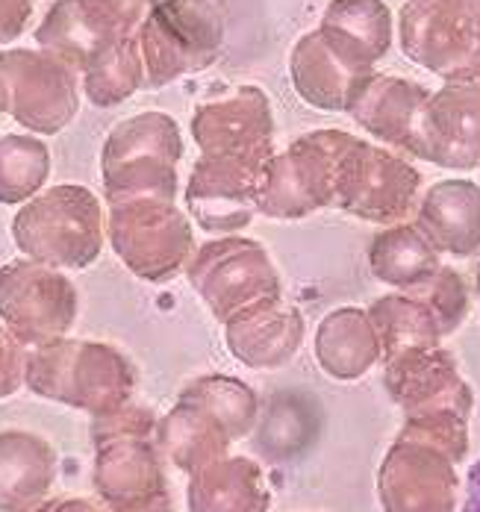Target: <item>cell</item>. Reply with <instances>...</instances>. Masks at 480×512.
I'll use <instances>...</instances> for the list:
<instances>
[{
  "label": "cell",
  "mask_w": 480,
  "mask_h": 512,
  "mask_svg": "<svg viewBox=\"0 0 480 512\" xmlns=\"http://www.w3.org/2000/svg\"><path fill=\"white\" fill-rule=\"evenodd\" d=\"M383 386L389 398L404 410V430L430 439L448 451L454 462L466 460L475 395L463 380L457 359L442 345L413 348L386 359Z\"/></svg>",
  "instance_id": "1"
},
{
  "label": "cell",
  "mask_w": 480,
  "mask_h": 512,
  "mask_svg": "<svg viewBox=\"0 0 480 512\" xmlns=\"http://www.w3.org/2000/svg\"><path fill=\"white\" fill-rule=\"evenodd\" d=\"M24 383L45 401L98 418L133 401L136 368L112 345L65 336L27 351Z\"/></svg>",
  "instance_id": "2"
},
{
  "label": "cell",
  "mask_w": 480,
  "mask_h": 512,
  "mask_svg": "<svg viewBox=\"0 0 480 512\" xmlns=\"http://www.w3.org/2000/svg\"><path fill=\"white\" fill-rule=\"evenodd\" d=\"M15 248L27 259L83 271L104 251L107 209L80 183H59L39 192L12 218Z\"/></svg>",
  "instance_id": "3"
},
{
  "label": "cell",
  "mask_w": 480,
  "mask_h": 512,
  "mask_svg": "<svg viewBox=\"0 0 480 512\" xmlns=\"http://www.w3.org/2000/svg\"><path fill=\"white\" fill-rule=\"evenodd\" d=\"M183 136L171 115L139 112L109 130L101 151V177L109 204L157 198L177 201Z\"/></svg>",
  "instance_id": "4"
},
{
  "label": "cell",
  "mask_w": 480,
  "mask_h": 512,
  "mask_svg": "<svg viewBox=\"0 0 480 512\" xmlns=\"http://www.w3.org/2000/svg\"><path fill=\"white\" fill-rule=\"evenodd\" d=\"M145 89L207 71L224 48V15L213 0H160L136 30Z\"/></svg>",
  "instance_id": "5"
},
{
  "label": "cell",
  "mask_w": 480,
  "mask_h": 512,
  "mask_svg": "<svg viewBox=\"0 0 480 512\" xmlns=\"http://www.w3.org/2000/svg\"><path fill=\"white\" fill-rule=\"evenodd\" d=\"M395 33L419 68L445 83L480 86V0H407Z\"/></svg>",
  "instance_id": "6"
},
{
  "label": "cell",
  "mask_w": 480,
  "mask_h": 512,
  "mask_svg": "<svg viewBox=\"0 0 480 512\" xmlns=\"http://www.w3.org/2000/svg\"><path fill=\"white\" fill-rule=\"evenodd\" d=\"M107 239L115 256L148 283H165L195 256L189 215L174 201L139 198L109 204Z\"/></svg>",
  "instance_id": "7"
},
{
  "label": "cell",
  "mask_w": 480,
  "mask_h": 512,
  "mask_svg": "<svg viewBox=\"0 0 480 512\" xmlns=\"http://www.w3.org/2000/svg\"><path fill=\"white\" fill-rule=\"evenodd\" d=\"M348 139L345 130H313L271 156L257 183L254 209L266 218L292 221L333 206L336 162Z\"/></svg>",
  "instance_id": "8"
},
{
  "label": "cell",
  "mask_w": 480,
  "mask_h": 512,
  "mask_svg": "<svg viewBox=\"0 0 480 512\" xmlns=\"http://www.w3.org/2000/svg\"><path fill=\"white\" fill-rule=\"evenodd\" d=\"M419 186L422 174L416 165L380 145L351 136L336 162L333 206L354 218L392 227L416 209Z\"/></svg>",
  "instance_id": "9"
},
{
  "label": "cell",
  "mask_w": 480,
  "mask_h": 512,
  "mask_svg": "<svg viewBox=\"0 0 480 512\" xmlns=\"http://www.w3.org/2000/svg\"><path fill=\"white\" fill-rule=\"evenodd\" d=\"M0 98L24 130L56 136L80 112V80L42 48H6L0 51Z\"/></svg>",
  "instance_id": "10"
},
{
  "label": "cell",
  "mask_w": 480,
  "mask_h": 512,
  "mask_svg": "<svg viewBox=\"0 0 480 512\" xmlns=\"http://www.w3.org/2000/svg\"><path fill=\"white\" fill-rule=\"evenodd\" d=\"M186 277L221 324L242 309L280 298V277L268 251L245 236H224L201 245L186 265Z\"/></svg>",
  "instance_id": "11"
},
{
  "label": "cell",
  "mask_w": 480,
  "mask_h": 512,
  "mask_svg": "<svg viewBox=\"0 0 480 512\" xmlns=\"http://www.w3.org/2000/svg\"><path fill=\"white\" fill-rule=\"evenodd\" d=\"M77 309L80 295L59 268L33 259H15L0 268V321L24 348L65 339Z\"/></svg>",
  "instance_id": "12"
},
{
  "label": "cell",
  "mask_w": 480,
  "mask_h": 512,
  "mask_svg": "<svg viewBox=\"0 0 480 512\" xmlns=\"http://www.w3.org/2000/svg\"><path fill=\"white\" fill-rule=\"evenodd\" d=\"M448 451L401 427L377 468L383 512H457L460 477Z\"/></svg>",
  "instance_id": "13"
},
{
  "label": "cell",
  "mask_w": 480,
  "mask_h": 512,
  "mask_svg": "<svg viewBox=\"0 0 480 512\" xmlns=\"http://www.w3.org/2000/svg\"><path fill=\"white\" fill-rule=\"evenodd\" d=\"M92 486L107 512H174L154 436H121L95 445Z\"/></svg>",
  "instance_id": "14"
},
{
  "label": "cell",
  "mask_w": 480,
  "mask_h": 512,
  "mask_svg": "<svg viewBox=\"0 0 480 512\" xmlns=\"http://www.w3.org/2000/svg\"><path fill=\"white\" fill-rule=\"evenodd\" d=\"M192 139L207 156H233L266 165L274 156V115L260 86H239L227 95L198 103Z\"/></svg>",
  "instance_id": "15"
},
{
  "label": "cell",
  "mask_w": 480,
  "mask_h": 512,
  "mask_svg": "<svg viewBox=\"0 0 480 512\" xmlns=\"http://www.w3.org/2000/svg\"><path fill=\"white\" fill-rule=\"evenodd\" d=\"M410 156L448 171L480 168V86L445 83L419 112Z\"/></svg>",
  "instance_id": "16"
},
{
  "label": "cell",
  "mask_w": 480,
  "mask_h": 512,
  "mask_svg": "<svg viewBox=\"0 0 480 512\" xmlns=\"http://www.w3.org/2000/svg\"><path fill=\"white\" fill-rule=\"evenodd\" d=\"M266 165L233 156H207L195 162L183 201L207 233H239L254 218V195Z\"/></svg>",
  "instance_id": "17"
},
{
  "label": "cell",
  "mask_w": 480,
  "mask_h": 512,
  "mask_svg": "<svg viewBox=\"0 0 480 512\" xmlns=\"http://www.w3.org/2000/svg\"><path fill=\"white\" fill-rule=\"evenodd\" d=\"M372 74L333 48L319 27L304 33L289 53V77L298 98L324 112H348Z\"/></svg>",
  "instance_id": "18"
},
{
  "label": "cell",
  "mask_w": 480,
  "mask_h": 512,
  "mask_svg": "<svg viewBox=\"0 0 480 512\" xmlns=\"http://www.w3.org/2000/svg\"><path fill=\"white\" fill-rule=\"evenodd\" d=\"M304 315L280 298L242 309L224 324L230 354L248 368H280L304 342Z\"/></svg>",
  "instance_id": "19"
},
{
  "label": "cell",
  "mask_w": 480,
  "mask_h": 512,
  "mask_svg": "<svg viewBox=\"0 0 480 512\" xmlns=\"http://www.w3.org/2000/svg\"><path fill=\"white\" fill-rule=\"evenodd\" d=\"M430 98V89L404 80V77H389V74H377L363 83L360 95L354 106L348 109V115L369 133L374 139L401 148L404 154L413 151V139H416V124H419V112Z\"/></svg>",
  "instance_id": "20"
},
{
  "label": "cell",
  "mask_w": 480,
  "mask_h": 512,
  "mask_svg": "<svg viewBox=\"0 0 480 512\" xmlns=\"http://www.w3.org/2000/svg\"><path fill=\"white\" fill-rule=\"evenodd\" d=\"M59 471L54 445L30 430H0V512H33Z\"/></svg>",
  "instance_id": "21"
},
{
  "label": "cell",
  "mask_w": 480,
  "mask_h": 512,
  "mask_svg": "<svg viewBox=\"0 0 480 512\" xmlns=\"http://www.w3.org/2000/svg\"><path fill=\"white\" fill-rule=\"evenodd\" d=\"M416 227L425 239L448 256L480 251V186L472 180H442L425 192L416 206Z\"/></svg>",
  "instance_id": "22"
},
{
  "label": "cell",
  "mask_w": 480,
  "mask_h": 512,
  "mask_svg": "<svg viewBox=\"0 0 480 512\" xmlns=\"http://www.w3.org/2000/svg\"><path fill=\"white\" fill-rule=\"evenodd\" d=\"M154 439H157L162 460L183 474H195L210 462L230 457V445H233L230 433L224 430V424L213 412H207L201 404L180 401V398L157 421Z\"/></svg>",
  "instance_id": "23"
},
{
  "label": "cell",
  "mask_w": 480,
  "mask_h": 512,
  "mask_svg": "<svg viewBox=\"0 0 480 512\" xmlns=\"http://www.w3.org/2000/svg\"><path fill=\"white\" fill-rule=\"evenodd\" d=\"M186 507L189 512H268L266 474L248 457H221L189 474Z\"/></svg>",
  "instance_id": "24"
},
{
  "label": "cell",
  "mask_w": 480,
  "mask_h": 512,
  "mask_svg": "<svg viewBox=\"0 0 480 512\" xmlns=\"http://www.w3.org/2000/svg\"><path fill=\"white\" fill-rule=\"evenodd\" d=\"M319 30L333 48L369 71L395 42V18L383 0H330Z\"/></svg>",
  "instance_id": "25"
},
{
  "label": "cell",
  "mask_w": 480,
  "mask_h": 512,
  "mask_svg": "<svg viewBox=\"0 0 480 512\" xmlns=\"http://www.w3.org/2000/svg\"><path fill=\"white\" fill-rule=\"evenodd\" d=\"M316 359L327 377L351 383L380 362V339L369 309L342 307L324 315L316 330Z\"/></svg>",
  "instance_id": "26"
},
{
  "label": "cell",
  "mask_w": 480,
  "mask_h": 512,
  "mask_svg": "<svg viewBox=\"0 0 480 512\" xmlns=\"http://www.w3.org/2000/svg\"><path fill=\"white\" fill-rule=\"evenodd\" d=\"M369 318L380 339V362L413 348H439L445 339L436 312L416 289L377 298L369 307Z\"/></svg>",
  "instance_id": "27"
},
{
  "label": "cell",
  "mask_w": 480,
  "mask_h": 512,
  "mask_svg": "<svg viewBox=\"0 0 480 512\" xmlns=\"http://www.w3.org/2000/svg\"><path fill=\"white\" fill-rule=\"evenodd\" d=\"M439 268V251L416 224H392L380 230L369 245V271L374 280L395 286L398 292L422 286Z\"/></svg>",
  "instance_id": "28"
},
{
  "label": "cell",
  "mask_w": 480,
  "mask_h": 512,
  "mask_svg": "<svg viewBox=\"0 0 480 512\" xmlns=\"http://www.w3.org/2000/svg\"><path fill=\"white\" fill-rule=\"evenodd\" d=\"M127 39V36H124ZM112 42L104 36L77 6V0H56L48 9L45 21L36 27V45L45 53L56 56L74 74H83Z\"/></svg>",
  "instance_id": "29"
},
{
  "label": "cell",
  "mask_w": 480,
  "mask_h": 512,
  "mask_svg": "<svg viewBox=\"0 0 480 512\" xmlns=\"http://www.w3.org/2000/svg\"><path fill=\"white\" fill-rule=\"evenodd\" d=\"M80 77L83 95L101 109L130 101L139 89H145V59L136 36L112 42Z\"/></svg>",
  "instance_id": "30"
},
{
  "label": "cell",
  "mask_w": 480,
  "mask_h": 512,
  "mask_svg": "<svg viewBox=\"0 0 480 512\" xmlns=\"http://www.w3.org/2000/svg\"><path fill=\"white\" fill-rule=\"evenodd\" d=\"M51 177V151L36 136H0V204L24 206Z\"/></svg>",
  "instance_id": "31"
},
{
  "label": "cell",
  "mask_w": 480,
  "mask_h": 512,
  "mask_svg": "<svg viewBox=\"0 0 480 512\" xmlns=\"http://www.w3.org/2000/svg\"><path fill=\"white\" fill-rule=\"evenodd\" d=\"M180 401H192V404H201L207 412H213L233 442L245 439L254 430L257 410H260L254 389L227 374H204V377L192 380L180 392Z\"/></svg>",
  "instance_id": "32"
},
{
  "label": "cell",
  "mask_w": 480,
  "mask_h": 512,
  "mask_svg": "<svg viewBox=\"0 0 480 512\" xmlns=\"http://www.w3.org/2000/svg\"><path fill=\"white\" fill-rule=\"evenodd\" d=\"M416 292H419L427 304H430V309L436 312V318H439L445 336L457 333V327H460V324L466 321V315H469V286H466V280H463L454 268L442 265L427 283L416 286Z\"/></svg>",
  "instance_id": "33"
},
{
  "label": "cell",
  "mask_w": 480,
  "mask_h": 512,
  "mask_svg": "<svg viewBox=\"0 0 480 512\" xmlns=\"http://www.w3.org/2000/svg\"><path fill=\"white\" fill-rule=\"evenodd\" d=\"M80 12L109 39L136 36L148 15V0H77Z\"/></svg>",
  "instance_id": "34"
},
{
  "label": "cell",
  "mask_w": 480,
  "mask_h": 512,
  "mask_svg": "<svg viewBox=\"0 0 480 512\" xmlns=\"http://www.w3.org/2000/svg\"><path fill=\"white\" fill-rule=\"evenodd\" d=\"M157 415L148 407L139 404H124L118 410L104 412L98 418H92V445H101L109 439H121V436H154L157 433Z\"/></svg>",
  "instance_id": "35"
},
{
  "label": "cell",
  "mask_w": 480,
  "mask_h": 512,
  "mask_svg": "<svg viewBox=\"0 0 480 512\" xmlns=\"http://www.w3.org/2000/svg\"><path fill=\"white\" fill-rule=\"evenodd\" d=\"M24 362H27L24 345L6 327H0V398H9L21 389Z\"/></svg>",
  "instance_id": "36"
},
{
  "label": "cell",
  "mask_w": 480,
  "mask_h": 512,
  "mask_svg": "<svg viewBox=\"0 0 480 512\" xmlns=\"http://www.w3.org/2000/svg\"><path fill=\"white\" fill-rule=\"evenodd\" d=\"M36 0H0V45H12L24 36L33 18Z\"/></svg>",
  "instance_id": "37"
},
{
  "label": "cell",
  "mask_w": 480,
  "mask_h": 512,
  "mask_svg": "<svg viewBox=\"0 0 480 512\" xmlns=\"http://www.w3.org/2000/svg\"><path fill=\"white\" fill-rule=\"evenodd\" d=\"M33 512H107L104 507H98L95 501L86 498H56V501H45L42 507H36Z\"/></svg>",
  "instance_id": "38"
},
{
  "label": "cell",
  "mask_w": 480,
  "mask_h": 512,
  "mask_svg": "<svg viewBox=\"0 0 480 512\" xmlns=\"http://www.w3.org/2000/svg\"><path fill=\"white\" fill-rule=\"evenodd\" d=\"M463 512H480V460L469 468L466 474V498H463Z\"/></svg>",
  "instance_id": "39"
},
{
  "label": "cell",
  "mask_w": 480,
  "mask_h": 512,
  "mask_svg": "<svg viewBox=\"0 0 480 512\" xmlns=\"http://www.w3.org/2000/svg\"><path fill=\"white\" fill-rule=\"evenodd\" d=\"M475 289H478V301H480V265H478V277H475Z\"/></svg>",
  "instance_id": "40"
},
{
  "label": "cell",
  "mask_w": 480,
  "mask_h": 512,
  "mask_svg": "<svg viewBox=\"0 0 480 512\" xmlns=\"http://www.w3.org/2000/svg\"><path fill=\"white\" fill-rule=\"evenodd\" d=\"M0 115H6V109H3V98H0Z\"/></svg>",
  "instance_id": "41"
}]
</instances>
